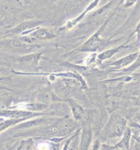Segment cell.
Listing matches in <instances>:
<instances>
[{"mask_svg": "<svg viewBox=\"0 0 140 150\" xmlns=\"http://www.w3.org/2000/svg\"><path fill=\"white\" fill-rule=\"evenodd\" d=\"M46 108L45 104H20L18 105H15V106H11L9 109H24V110H29V111H42L43 109Z\"/></svg>", "mask_w": 140, "mask_h": 150, "instance_id": "cell-11", "label": "cell"}, {"mask_svg": "<svg viewBox=\"0 0 140 150\" xmlns=\"http://www.w3.org/2000/svg\"><path fill=\"white\" fill-rule=\"evenodd\" d=\"M31 37L34 39H40V40H48V39H53V38L56 37V34L54 32L49 29L45 28H37L32 31Z\"/></svg>", "mask_w": 140, "mask_h": 150, "instance_id": "cell-7", "label": "cell"}, {"mask_svg": "<svg viewBox=\"0 0 140 150\" xmlns=\"http://www.w3.org/2000/svg\"><path fill=\"white\" fill-rule=\"evenodd\" d=\"M1 117H5L8 118H30L33 117H38L44 115L40 112H35L34 111H29V110H24V109H5L1 111L0 113Z\"/></svg>", "mask_w": 140, "mask_h": 150, "instance_id": "cell-3", "label": "cell"}, {"mask_svg": "<svg viewBox=\"0 0 140 150\" xmlns=\"http://www.w3.org/2000/svg\"><path fill=\"white\" fill-rule=\"evenodd\" d=\"M43 21H27V22L22 23L17 27L14 28L13 30L9 31V33L11 34H28L30 30H34L36 27L39 26Z\"/></svg>", "mask_w": 140, "mask_h": 150, "instance_id": "cell-4", "label": "cell"}, {"mask_svg": "<svg viewBox=\"0 0 140 150\" xmlns=\"http://www.w3.org/2000/svg\"><path fill=\"white\" fill-rule=\"evenodd\" d=\"M135 1H136V0H126L125 4V8H128V7L132 6L133 4L135 3Z\"/></svg>", "mask_w": 140, "mask_h": 150, "instance_id": "cell-20", "label": "cell"}, {"mask_svg": "<svg viewBox=\"0 0 140 150\" xmlns=\"http://www.w3.org/2000/svg\"><path fill=\"white\" fill-rule=\"evenodd\" d=\"M125 44H122V45L119 46L118 47H116V48H112V49H109V50H106L105 52H103L100 53L99 56H98V58H99L100 60H104L110 58L111 56H113L116 53H117L118 52H120L121 49H123L125 47Z\"/></svg>", "mask_w": 140, "mask_h": 150, "instance_id": "cell-14", "label": "cell"}, {"mask_svg": "<svg viewBox=\"0 0 140 150\" xmlns=\"http://www.w3.org/2000/svg\"><path fill=\"white\" fill-rule=\"evenodd\" d=\"M99 0H94V1H93V3H92V4H91L89 6V8H88L87 9L85 10V11H84L83 13H82V14H81V15L79 16V17H77V18L75 19V20H73V21H69V22L66 23V25H65V27H64L65 29H67V30L72 29L73 27L76 25L77 23L80 21L81 19L83 18L84 16L85 15V14L87 13L88 11H90V10H92V9H93V8H94L95 7H97V5H98V4H99ZM64 28H63V29H64Z\"/></svg>", "mask_w": 140, "mask_h": 150, "instance_id": "cell-12", "label": "cell"}, {"mask_svg": "<svg viewBox=\"0 0 140 150\" xmlns=\"http://www.w3.org/2000/svg\"><path fill=\"white\" fill-rule=\"evenodd\" d=\"M42 53H33V54H29V55H26V56H18V57H15L16 61H18L22 65H26V66H37L39 64V61L41 59Z\"/></svg>", "mask_w": 140, "mask_h": 150, "instance_id": "cell-5", "label": "cell"}, {"mask_svg": "<svg viewBox=\"0 0 140 150\" xmlns=\"http://www.w3.org/2000/svg\"><path fill=\"white\" fill-rule=\"evenodd\" d=\"M92 136H93V133H92L90 124H87L84 127L82 130L80 146L78 149L80 150L89 149L92 142Z\"/></svg>", "mask_w": 140, "mask_h": 150, "instance_id": "cell-6", "label": "cell"}, {"mask_svg": "<svg viewBox=\"0 0 140 150\" xmlns=\"http://www.w3.org/2000/svg\"><path fill=\"white\" fill-rule=\"evenodd\" d=\"M126 126V121L125 118L121 117L118 114L111 115L106 127L102 130L101 133V137L102 139L106 138H114L119 137L123 135L125 132V128Z\"/></svg>", "mask_w": 140, "mask_h": 150, "instance_id": "cell-1", "label": "cell"}, {"mask_svg": "<svg viewBox=\"0 0 140 150\" xmlns=\"http://www.w3.org/2000/svg\"><path fill=\"white\" fill-rule=\"evenodd\" d=\"M110 20L111 17L109 19H107L106 21V22L104 23L102 26L99 28V30L94 35H92L87 41L81 46V47L79 50L80 52H95L97 51L101 50L105 46L106 42L100 38V35H101L102 32L105 29L107 23L110 21Z\"/></svg>", "mask_w": 140, "mask_h": 150, "instance_id": "cell-2", "label": "cell"}, {"mask_svg": "<svg viewBox=\"0 0 140 150\" xmlns=\"http://www.w3.org/2000/svg\"><path fill=\"white\" fill-rule=\"evenodd\" d=\"M76 128V122L71 119H61L57 136H66Z\"/></svg>", "mask_w": 140, "mask_h": 150, "instance_id": "cell-8", "label": "cell"}, {"mask_svg": "<svg viewBox=\"0 0 140 150\" xmlns=\"http://www.w3.org/2000/svg\"><path fill=\"white\" fill-rule=\"evenodd\" d=\"M9 46L13 48H23L26 47L27 45L25 42H23L21 39H14L9 42Z\"/></svg>", "mask_w": 140, "mask_h": 150, "instance_id": "cell-17", "label": "cell"}, {"mask_svg": "<svg viewBox=\"0 0 140 150\" xmlns=\"http://www.w3.org/2000/svg\"><path fill=\"white\" fill-rule=\"evenodd\" d=\"M37 149H53V146H52L51 143L44 141V142L39 143V144L37 145Z\"/></svg>", "mask_w": 140, "mask_h": 150, "instance_id": "cell-19", "label": "cell"}, {"mask_svg": "<svg viewBox=\"0 0 140 150\" xmlns=\"http://www.w3.org/2000/svg\"><path fill=\"white\" fill-rule=\"evenodd\" d=\"M139 55V53H134V54H130L129 56H126L123 58L119 59L116 61L113 62L111 65L112 66H116L117 68H121V67H125L129 64L134 63L135 60H137L138 56Z\"/></svg>", "mask_w": 140, "mask_h": 150, "instance_id": "cell-9", "label": "cell"}, {"mask_svg": "<svg viewBox=\"0 0 140 150\" xmlns=\"http://www.w3.org/2000/svg\"><path fill=\"white\" fill-rule=\"evenodd\" d=\"M49 120L48 119H44V118H38V119H34V120L30 121L27 122H24V123L20 124L19 126H17L16 128H28V127H36L40 124H44L45 122H48Z\"/></svg>", "mask_w": 140, "mask_h": 150, "instance_id": "cell-16", "label": "cell"}, {"mask_svg": "<svg viewBox=\"0 0 140 150\" xmlns=\"http://www.w3.org/2000/svg\"><path fill=\"white\" fill-rule=\"evenodd\" d=\"M69 103H70V106H71V109L72 113H73L75 120H81L83 118L84 115V111L83 108L80 105H78L77 103L71 100H69Z\"/></svg>", "mask_w": 140, "mask_h": 150, "instance_id": "cell-13", "label": "cell"}, {"mask_svg": "<svg viewBox=\"0 0 140 150\" xmlns=\"http://www.w3.org/2000/svg\"><path fill=\"white\" fill-rule=\"evenodd\" d=\"M131 137V131L129 128H127L123 134V138L117 144H116L115 146L108 147V149H128L129 147V140Z\"/></svg>", "mask_w": 140, "mask_h": 150, "instance_id": "cell-10", "label": "cell"}, {"mask_svg": "<svg viewBox=\"0 0 140 150\" xmlns=\"http://www.w3.org/2000/svg\"><path fill=\"white\" fill-rule=\"evenodd\" d=\"M27 118H8L7 120H4L1 118V124H0V130L3 131L5 129H7L9 127H11L15 124H18L21 122L22 121L26 120Z\"/></svg>", "mask_w": 140, "mask_h": 150, "instance_id": "cell-15", "label": "cell"}, {"mask_svg": "<svg viewBox=\"0 0 140 150\" xmlns=\"http://www.w3.org/2000/svg\"><path fill=\"white\" fill-rule=\"evenodd\" d=\"M140 66V53L139 55V56H138V58H137V60L134 62L132 64V65L130 66L129 68H128V69H126L125 70V72H131L133 71V70H134V69H136L137 68H139Z\"/></svg>", "mask_w": 140, "mask_h": 150, "instance_id": "cell-18", "label": "cell"}]
</instances>
